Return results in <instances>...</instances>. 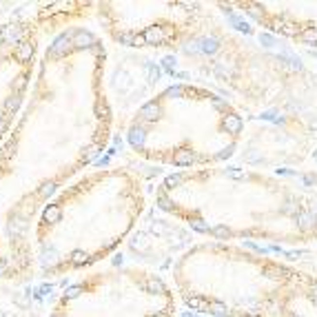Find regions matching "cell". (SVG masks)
Returning <instances> with one entry per match:
<instances>
[{"label": "cell", "mask_w": 317, "mask_h": 317, "mask_svg": "<svg viewBox=\"0 0 317 317\" xmlns=\"http://www.w3.org/2000/svg\"><path fill=\"white\" fill-rule=\"evenodd\" d=\"M158 206L211 242H317V187L262 169L177 171L156 191Z\"/></svg>", "instance_id": "cell-1"}, {"label": "cell", "mask_w": 317, "mask_h": 317, "mask_svg": "<svg viewBox=\"0 0 317 317\" xmlns=\"http://www.w3.org/2000/svg\"><path fill=\"white\" fill-rule=\"evenodd\" d=\"M182 304L208 317H317V270L233 242H200L173 266Z\"/></svg>", "instance_id": "cell-2"}, {"label": "cell", "mask_w": 317, "mask_h": 317, "mask_svg": "<svg viewBox=\"0 0 317 317\" xmlns=\"http://www.w3.org/2000/svg\"><path fill=\"white\" fill-rule=\"evenodd\" d=\"M244 133L246 120L233 100L202 84L177 82L135 111L127 142L146 162L200 171L238 156Z\"/></svg>", "instance_id": "cell-3"}, {"label": "cell", "mask_w": 317, "mask_h": 317, "mask_svg": "<svg viewBox=\"0 0 317 317\" xmlns=\"http://www.w3.org/2000/svg\"><path fill=\"white\" fill-rule=\"evenodd\" d=\"M213 64L251 109L275 111L293 129L301 125L317 135V73L286 69L284 60L255 53L251 42L231 33L215 40Z\"/></svg>", "instance_id": "cell-4"}, {"label": "cell", "mask_w": 317, "mask_h": 317, "mask_svg": "<svg viewBox=\"0 0 317 317\" xmlns=\"http://www.w3.org/2000/svg\"><path fill=\"white\" fill-rule=\"evenodd\" d=\"M98 20L111 40L131 49H177L206 32L202 2H100Z\"/></svg>", "instance_id": "cell-5"}, {"label": "cell", "mask_w": 317, "mask_h": 317, "mask_svg": "<svg viewBox=\"0 0 317 317\" xmlns=\"http://www.w3.org/2000/svg\"><path fill=\"white\" fill-rule=\"evenodd\" d=\"M64 297L82 301V317H173L177 308L175 288L140 266L91 273Z\"/></svg>", "instance_id": "cell-6"}, {"label": "cell", "mask_w": 317, "mask_h": 317, "mask_svg": "<svg viewBox=\"0 0 317 317\" xmlns=\"http://www.w3.org/2000/svg\"><path fill=\"white\" fill-rule=\"evenodd\" d=\"M226 9H238L264 32L282 36L293 45L317 49V2L284 0V2H218Z\"/></svg>", "instance_id": "cell-7"}]
</instances>
